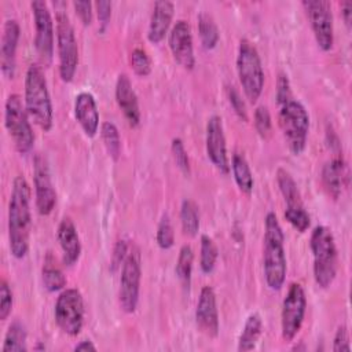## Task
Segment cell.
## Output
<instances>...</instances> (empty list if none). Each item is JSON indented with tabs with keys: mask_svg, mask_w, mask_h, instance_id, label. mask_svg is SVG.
<instances>
[{
	"mask_svg": "<svg viewBox=\"0 0 352 352\" xmlns=\"http://www.w3.org/2000/svg\"><path fill=\"white\" fill-rule=\"evenodd\" d=\"M331 349L334 352H342V351H351V344H349V333L345 324H340L337 327V331L333 338V346Z\"/></svg>",
	"mask_w": 352,
	"mask_h": 352,
	"instance_id": "cell-41",
	"label": "cell"
},
{
	"mask_svg": "<svg viewBox=\"0 0 352 352\" xmlns=\"http://www.w3.org/2000/svg\"><path fill=\"white\" fill-rule=\"evenodd\" d=\"M116 102L121 109L128 124L135 128L140 124V109L138 95L132 87L129 77L125 73L118 74L116 81Z\"/></svg>",
	"mask_w": 352,
	"mask_h": 352,
	"instance_id": "cell-20",
	"label": "cell"
},
{
	"mask_svg": "<svg viewBox=\"0 0 352 352\" xmlns=\"http://www.w3.org/2000/svg\"><path fill=\"white\" fill-rule=\"evenodd\" d=\"M29 113L21 100V96L11 94L4 106V125L15 148L25 154L33 148L34 133L29 121Z\"/></svg>",
	"mask_w": 352,
	"mask_h": 352,
	"instance_id": "cell-8",
	"label": "cell"
},
{
	"mask_svg": "<svg viewBox=\"0 0 352 352\" xmlns=\"http://www.w3.org/2000/svg\"><path fill=\"white\" fill-rule=\"evenodd\" d=\"M74 117L82 132L94 138L99 129V111L96 100L91 92H80L74 99Z\"/></svg>",
	"mask_w": 352,
	"mask_h": 352,
	"instance_id": "cell-22",
	"label": "cell"
},
{
	"mask_svg": "<svg viewBox=\"0 0 352 352\" xmlns=\"http://www.w3.org/2000/svg\"><path fill=\"white\" fill-rule=\"evenodd\" d=\"M100 136L109 155L117 161L121 154V138L116 124L111 121H104L100 126Z\"/></svg>",
	"mask_w": 352,
	"mask_h": 352,
	"instance_id": "cell-32",
	"label": "cell"
},
{
	"mask_svg": "<svg viewBox=\"0 0 352 352\" xmlns=\"http://www.w3.org/2000/svg\"><path fill=\"white\" fill-rule=\"evenodd\" d=\"M192 263H194V252L190 245H183L179 250L177 261H176V275L184 289L188 290L192 274Z\"/></svg>",
	"mask_w": 352,
	"mask_h": 352,
	"instance_id": "cell-30",
	"label": "cell"
},
{
	"mask_svg": "<svg viewBox=\"0 0 352 352\" xmlns=\"http://www.w3.org/2000/svg\"><path fill=\"white\" fill-rule=\"evenodd\" d=\"M219 250L214 241L209 235L201 236V253H199V267L204 274H210L214 270L217 261Z\"/></svg>",
	"mask_w": 352,
	"mask_h": 352,
	"instance_id": "cell-33",
	"label": "cell"
},
{
	"mask_svg": "<svg viewBox=\"0 0 352 352\" xmlns=\"http://www.w3.org/2000/svg\"><path fill=\"white\" fill-rule=\"evenodd\" d=\"M307 309V297L302 286L297 282L290 283L282 301L280 330L285 341H293L298 334Z\"/></svg>",
	"mask_w": 352,
	"mask_h": 352,
	"instance_id": "cell-12",
	"label": "cell"
},
{
	"mask_svg": "<svg viewBox=\"0 0 352 352\" xmlns=\"http://www.w3.org/2000/svg\"><path fill=\"white\" fill-rule=\"evenodd\" d=\"M279 126L285 136L289 150L298 155L305 150L308 132H309V116L304 104L298 100L290 99L279 106Z\"/></svg>",
	"mask_w": 352,
	"mask_h": 352,
	"instance_id": "cell-6",
	"label": "cell"
},
{
	"mask_svg": "<svg viewBox=\"0 0 352 352\" xmlns=\"http://www.w3.org/2000/svg\"><path fill=\"white\" fill-rule=\"evenodd\" d=\"M168 44L175 60L187 70H192L195 66V55L192 45V33L190 23L184 19L175 22L169 32Z\"/></svg>",
	"mask_w": 352,
	"mask_h": 352,
	"instance_id": "cell-16",
	"label": "cell"
},
{
	"mask_svg": "<svg viewBox=\"0 0 352 352\" xmlns=\"http://www.w3.org/2000/svg\"><path fill=\"white\" fill-rule=\"evenodd\" d=\"M206 154L210 162L221 173L227 175L230 172V162L227 155V144L224 136V128L221 118L219 116H212L206 122Z\"/></svg>",
	"mask_w": 352,
	"mask_h": 352,
	"instance_id": "cell-17",
	"label": "cell"
},
{
	"mask_svg": "<svg viewBox=\"0 0 352 352\" xmlns=\"http://www.w3.org/2000/svg\"><path fill=\"white\" fill-rule=\"evenodd\" d=\"M175 14V6L172 1L160 0L154 3L153 12L150 16L147 38L153 44H158L165 38Z\"/></svg>",
	"mask_w": 352,
	"mask_h": 352,
	"instance_id": "cell-24",
	"label": "cell"
},
{
	"mask_svg": "<svg viewBox=\"0 0 352 352\" xmlns=\"http://www.w3.org/2000/svg\"><path fill=\"white\" fill-rule=\"evenodd\" d=\"M155 239H157L158 246L164 250L170 249L175 243V231H173V227L170 223V217L166 213L161 217V220L158 223Z\"/></svg>",
	"mask_w": 352,
	"mask_h": 352,
	"instance_id": "cell-34",
	"label": "cell"
},
{
	"mask_svg": "<svg viewBox=\"0 0 352 352\" xmlns=\"http://www.w3.org/2000/svg\"><path fill=\"white\" fill-rule=\"evenodd\" d=\"M128 252H129V246L125 239H120L116 242V245L113 248V253H111V270L113 271L118 270L122 265Z\"/></svg>",
	"mask_w": 352,
	"mask_h": 352,
	"instance_id": "cell-42",
	"label": "cell"
},
{
	"mask_svg": "<svg viewBox=\"0 0 352 352\" xmlns=\"http://www.w3.org/2000/svg\"><path fill=\"white\" fill-rule=\"evenodd\" d=\"M25 107L33 121L43 129L50 131L54 124V107L48 84L43 69L33 63L25 76Z\"/></svg>",
	"mask_w": 352,
	"mask_h": 352,
	"instance_id": "cell-3",
	"label": "cell"
},
{
	"mask_svg": "<svg viewBox=\"0 0 352 352\" xmlns=\"http://www.w3.org/2000/svg\"><path fill=\"white\" fill-rule=\"evenodd\" d=\"M195 322L201 333L214 338L219 334V309L217 300L213 287L204 286L199 292V297L195 308Z\"/></svg>",
	"mask_w": 352,
	"mask_h": 352,
	"instance_id": "cell-18",
	"label": "cell"
},
{
	"mask_svg": "<svg viewBox=\"0 0 352 352\" xmlns=\"http://www.w3.org/2000/svg\"><path fill=\"white\" fill-rule=\"evenodd\" d=\"M341 14L345 25L349 28L351 26V14H352V1L346 0L341 4Z\"/></svg>",
	"mask_w": 352,
	"mask_h": 352,
	"instance_id": "cell-45",
	"label": "cell"
},
{
	"mask_svg": "<svg viewBox=\"0 0 352 352\" xmlns=\"http://www.w3.org/2000/svg\"><path fill=\"white\" fill-rule=\"evenodd\" d=\"M33 19H34V48L38 56L45 62L50 63L54 55V21L51 16V11L45 1L43 0H33L30 3Z\"/></svg>",
	"mask_w": 352,
	"mask_h": 352,
	"instance_id": "cell-14",
	"label": "cell"
},
{
	"mask_svg": "<svg viewBox=\"0 0 352 352\" xmlns=\"http://www.w3.org/2000/svg\"><path fill=\"white\" fill-rule=\"evenodd\" d=\"M26 338H28V331H26L25 324L21 320H14L8 326V330L4 336V342H3L1 351L3 352L28 351Z\"/></svg>",
	"mask_w": 352,
	"mask_h": 352,
	"instance_id": "cell-27",
	"label": "cell"
},
{
	"mask_svg": "<svg viewBox=\"0 0 352 352\" xmlns=\"http://www.w3.org/2000/svg\"><path fill=\"white\" fill-rule=\"evenodd\" d=\"M320 177L327 194L333 199L340 198L344 187L348 183V169L341 153H337L323 165Z\"/></svg>",
	"mask_w": 352,
	"mask_h": 352,
	"instance_id": "cell-21",
	"label": "cell"
},
{
	"mask_svg": "<svg viewBox=\"0 0 352 352\" xmlns=\"http://www.w3.org/2000/svg\"><path fill=\"white\" fill-rule=\"evenodd\" d=\"M227 96H228V102L232 107V110L235 111V114L243 120V121H248V110H246V104L242 99V95L239 94V91L234 87V85H230L227 88Z\"/></svg>",
	"mask_w": 352,
	"mask_h": 352,
	"instance_id": "cell-39",
	"label": "cell"
},
{
	"mask_svg": "<svg viewBox=\"0 0 352 352\" xmlns=\"http://www.w3.org/2000/svg\"><path fill=\"white\" fill-rule=\"evenodd\" d=\"M276 183L286 202L285 219L294 230L298 232H305L311 224V216L302 204L297 183L294 182L290 172L283 168L276 170Z\"/></svg>",
	"mask_w": 352,
	"mask_h": 352,
	"instance_id": "cell-11",
	"label": "cell"
},
{
	"mask_svg": "<svg viewBox=\"0 0 352 352\" xmlns=\"http://www.w3.org/2000/svg\"><path fill=\"white\" fill-rule=\"evenodd\" d=\"M21 36V28L16 19H7L3 28L0 45V65L1 73L7 78H12L16 66V48Z\"/></svg>",
	"mask_w": 352,
	"mask_h": 352,
	"instance_id": "cell-19",
	"label": "cell"
},
{
	"mask_svg": "<svg viewBox=\"0 0 352 352\" xmlns=\"http://www.w3.org/2000/svg\"><path fill=\"white\" fill-rule=\"evenodd\" d=\"M180 223L184 235L195 236L199 231L198 206L191 199H184L180 206Z\"/></svg>",
	"mask_w": 352,
	"mask_h": 352,
	"instance_id": "cell-29",
	"label": "cell"
},
{
	"mask_svg": "<svg viewBox=\"0 0 352 352\" xmlns=\"http://www.w3.org/2000/svg\"><path fill=\"white\" fill-rule=\"evenodd\" d=\"M129 63L135 74L146 77L151 73V60L143 48H135L129 54Z\"/></svg>",
	"mask_w": 352,
	"mask_h": 352,
	"instance_id": "cell-35",
	"label": "cell"
},
{
	"mask_svg": "<svg viewBox=\"0 0 352 352\" xmlns=\"http://www.w3.org/2000/svg\"><path fill=\"white\" fill-rule=\"evenodd\" d=\"M198 33L201 37L202 47L205 50H213L220 38L219 28L213 16L208 12H201L198 15Z\"/></svg>",
	"mask_w": 352,
	"mask_h": 352,
	"instance_id": "cell-28",
	"label": "cell"
},
{
	"mask_svg": "<svg viewBox=\"0 0 352 352\" xmlns=\"http://www.w3.org/2000/svg\"><path fill=\"white\" fill-rule=\"evenodd\" d=\"M33 183L36 191V208L40 214L47 216L55 208L56 191L52 184L48 161L43 154H37L33 160Z\"/></svg>",
	"mask_w": 352,
	"mask_h": 352,
	"instance_id": "cell-15",
	"label": "cell"
},
{
	"mask_svg": "<svg viewBox=\"0 0 352 352\" xmlns=\"http://www.w3.org/2000/svg\"><path fill=\"white\" fill-rule=\"evenodd\" d=\"M142 279V258L140 252L136 246L129 248V252L121 267L120 276V292L118 300L120 307L126 314H133L139 304Z\"/></svg>",
	"mask_w": 352,
	"mask_h": 352,
	"instance_id": "cell-9",
	"label": "cell"
},
{
	"mask_svg": "<svg viewBox=\"0 0 352 352\" xmlns=\"http://www.w3.org/2000/svg\"><path fill=\"white\" fill-rule=\"evenodd\" d=\"M236 73L246 99L256 103L264 88V70L257 48L248 38H242L238 45Z\"/></svg>",
	"mask_w": 352,
	"mask_h": 352,
	"instance_id": "cell-5",
	"label": "cell"
},
{
	"mask_svg": "<svg viewBox=\"0 0 352 352\" xmlns=\"http://www.w3.org/2000/svg\"><path fill=\"white\" fill-rule=\"evenodd\" d=\"M309 248L314 257V278L319 287H329L337 275L338 254L331 230L326 226H316L311 232Z\"/></svg>",
	"mask_w": 352,
	"mask_h": 352,
	"instance_id": "cell-4",
	"label": "cell"
},
{
	"mask_svg": "<svg viewBox=\"0 0 352 352\" xmlns=\"http://www.w3.org/2000/svg\"><path fill=\"white\" fill-rule=\"evenodd\" d=\"M74 351H96V346H95V344L92 341L84 340V341H80L74 346Z\"/></svg>",
	"mask_w": 352,
	"mask_h": 352,
	"instance_id": "cell-46",
	"label": "cell"
},
{
	"mask_svg": "<svg viewBox=\"0 0 352 352\" xmlns=\"http://www.w3.org/2000/svg\"><path fill=\"white\" fill-rule=\"evenodd\" d=\"M56 238L62 249V261L70 267L76 264L81 256V242L77 228L70 217H63L58 226Z\"/></svg>",
	"mask_w": 352,
	"mask_h": 352,
	"instance_id": "cell-23",
	"label": "cell"
},
{
	"mask_svg": "<svg viewBox=\"0 0 352 352\" xmlns=\"http://www.w3.org/2000/svg\"><path fill=\"white\" fill-rule=\"evenodd\" d=\"M30 186L28 180L18 175L12 182L8 202V241L10 250L15 258H23L29 252L30 235Z\"/></svg>",
	"mask_w": 352,
	"mask_h": 352,
	"instance_id": "cell-1",
	"label": "cell"
},
{
	"mask_svg": "<svg viewBox=\"0 0 352 352\" xmlns=\"http://www.w3.org/2000/svg\"><path fill=\"white\" fill-rule=\"evenodd\" d=\"M253 122H254V128L258 132V135L261 138H267L271 132V114L267 106H258L254 110V116H253Z\"/></svg>",
	"mask_w": 352,
	"mask_h": 352,
	"instance_id": "cell-37",
	"label": "cell"
},
{
	"mask_svg": "<svg viewBox=\"0 0 352 352\" xmlns=\"http://www.w3.org/2000/svg\"><path fill=\"white\" fill-rule=\"evenodd\" d=\"M263 267L267 286L271 290H280L286 280L287 263L285 252V234L274 212H268L264 219Z\"/></svg>",
	"mask_w": 352,
	"mask_h": 352,
	"instance_id": "cell-2",
	"label": "cell"
},
{
	"mask_svg": "<svg viewBox=\"0 0 352 352\" xmlns=\"http://www.w3.org/2000/svg\"><path fill=\"white\" fill-rule=\"evenodd\" d=\"M170 150H172V155H173V160L177 165V168L184 173V175H190L191 172V168H190V158H188V154L186 151V147H184V143L180 138H175L172 139V143H170Z\"/></svg>",
	"mask_w": 352,
	"mask_h": 352,
	"instance_id": "cell-36",
	"label": "cell"
},
{
	"mask_svg": "<svg viewBox=\"0 0 352 352\" xmlns=\"http://www.w3.org/2000/svg\"><path fill=\"white\" fill-rule=\"evenodd\" d=\"M263 331V320L257 312L250 314L246 318L242 333L238 340V351H252L256 348V344Z\"/></svg>",
	"mask_w": 352,
	"mask_h": 352,
	"instance_id": "cell-25",
	"label": "cell"
},
{
	"mask_svg": "<svg viewBox=\"0 0 352 352\" xmlns=\"http://www.w3.org/2000/svg\"><path fill=\"white\" fill-rule=\"evenodd\" d=\"M275 99L279 106L286 103L287 100L292 99V89H290V81L286 73L280 72L278 74L276 80V91H275Z\"/></svg>",
	"mask_w": 352,
	"mask_h": 352,
	"instance_id": "cell-40",
	"label": "cell"
},
{
	"mask_svg": "<svg viewBox=\"0 0 352 352\" xmlns=\"http://www.w3.org/2000/svg\"><path fill=\"white\" fill-rule=\"evenodd\" d=\"M318 47L327 52L334 44V23L331 6L326 0H304L301 3Z\"/></svg>",
	"mask_w": 352,
	"mask_h": 352,
	"instance_id": "cell-13",
	"label": "cell"
},
{
	"mask_svg": "<svg viewBox=\"0 0 352 352\" xmlns=\"http://www.w3.org/2000/svg\"><path fill=\"white\" fill-rule=\"evenodd\" d=\"M55 32H56V47L59 58V76L62 81L70 82L78 66V45L74 34L73 25L65 8H58L55 15Z\"/></svg>",
	"mask_w": 352,
	"mask_h": 352,
	"instance_id": "cell-7",
	"label": "cell"
},
{
	"mask_svg": "<svg viewBox=\"0 0 352 352\" xmlns=\"http://www.w3.org/2000/svg\"><path fill=\"white\" fill-rule=\"evenodd\" d=\"M96 7V14H98V21H99V29L103 32L111 18V1L107 0H99L95 3Z\"/></svg>",
	"mask_w": 352,
	"mask_h": 352,
	"instance_id": "cell-43",
	"label": "cell"
},
{
	"mask_svg": "<svg viewBox=\"0 0 352 352\" xmlns=\"http://www.w3.org/2000/svg\"><path fill=\"white\" fill-rule=\"evenodd\" d=\"M73 7L76 10V14L78 15L82 25L88 26L92 22V3L89 0H81V1H73Z\"/></svg>",
	"mask_w": 352,
	"mask_h": 352,
	"instance_id": "cell-44",
	"label": "cell"
},
{
	"mask_svg": "<svg viewBox=\"0 0 352 352\" xmlns=\"http://www.w3.org/2000/svg\"><path fill=\"white\" fill-rule=\"evenodd\" d=\"M84 300L77 289H65L56 298L54 315L58 327L67 336L76 337L84 326Z\"/></svg>",
	"mask_w": 352,
	"mask_h": 352,
	"instance_id": "cell-10",
	"label": "cell"
},
{
	"mask_svg": "<svg viewBox=\"0 0 352 352\" xmlns=\"http://www.w3.org/2000/svg\"><path fill=\"white\" fill-rule=\"evenodd\" d=\"M43 283L44 287L54 293V292H59L63 290V287L66 286V276L65 274L60 271V268H58L52 261H51V256H47V260L44 261L43 265Z\"/></svg>",
	"mask_w": 352,
	"mask_h": 352,
	"instance_id": "cell-31",
	"label": "cell"
},
{
	"mask_svg": "<svg viewBox=\"0 0 352 352\" xmlns=\"http://www.w3.org/2000/svg\"><path fill=\"white\" fill-rule=\"evenodd\" d=\"M12 304H14V296L12 290L6 279H1L0 283V319L6 320L11 311H12Z\"/></svg>",
	"mask_w": 352,
	"mask_h": 352,
	"instance_id": "cell-38",
	"label": "cell"
},
{
	"mask_svg": "<svg viewBox=\"0 0 352 352\" xmlns=\"http://www.w3.org/2000/svg\"><path fill=\"white\" fill-rule=\"evenodd\" d=\"M231 170H232V176H234V180H235L238 188L243 194H250L253 191L254 179H253V173L250 170V166H249L246 158L242 154L235 153L232 155V158H231Z\"/></svg>",
	"mask_w": 352,
	"mask_h": 352,
	"instance_id": "cell-26",
	"label": "cell"
}]
</instances>
